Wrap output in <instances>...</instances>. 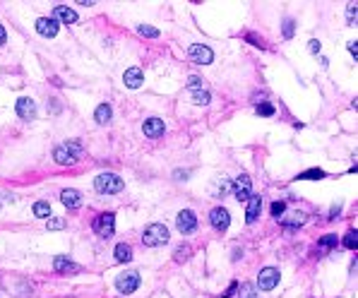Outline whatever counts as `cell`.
Listing matches in <instances>:
<instances>
[{
    "instance_id": "6da1fadb",
    "label": "cell",
    "mask_w": 358,
    "mask_h": 298,
    "mask_svg": "<svg viewBox=\"0 0 358 298\" xmlns=\"http://www.w3.org/2000/svg\"><path fill=\"white\" fill-rule=\"evenodd\" d=\"M80 156H82V145L75 142V140H70V142L60 145V147H55V151H53L55 163H60V166H72V163H77Z\"/></svg>"
},
{
    "instance_id": "4fadbf2b",
    "label": "cell",
    "mask_w": 358,
    "mask_h": 298,
    "mask_svg": "<svg viewBox=\"0 0 358 298\" xmlns=\"http://www.w3.org/2000/svg\"><path fill=\"white\" fill-rule=\"evenodd\" d=\"M260 212H262V197L260 195H250L248 209H245V221H248V224H255L257 217H260Z\"/></svg>"
},
{
    "instance_id": "d6a6232c",
    "label": "cell",
    "mask_w": 358,
    "mask_h": 298,
    "mask_svg": "<svg viewBox=\"0 0 358 298\" xmlns=\"http://www.w3.org/2000/svg\"><path fill=\"white\" fill-rule=\"evenodd\" d=\"M257 294H255V286L252 284H243L240 286V298H255Z\"/></svg>"
},
{
    "instance_id": "f35d334b",
    "label": "cell",
    "mask_w": 358,
    "mask_h": 298,
    "mask_svg": "<svg viewBox=\"0 0 358 298\" xmlns=\"http://www.w3.org/2000/svg\"><path fill=\"white\" fill-rule=\"evenodd\" d=\"M346 48H349V53L351 55H356L358 58V43L356 41H349V43H346Z\"/></svg>"
},
{
    "instance_id": "d4e9b609",
    "label": "cell",
    "mask_w": 358,
    "mask_h": 298,
    "mask_svg": "<svg viewBox=\"0 0 358 298\" xmlns=\"http://www.w3.org/2000/svg\"><path fill=\"white\" fill-rule=\"evenodd\" d=\"M34 214H36L39 219H46L48 214H51V204L43 202V200H41V202H36V204H34Z\"/></svg>"
},
{
    "instance_id": "8fae6325",
    "label": "cell",
    "mask_w": 358,
    "mask_h": 298,
    "mask_svg": "<svg viewBox=\"0 0 358 298\" xmlns=\"http://www.w3.org/2000/svg\"><path fill=\"white\" fill-rule=\"evenodd\" d=\"M17 116L24 118V121H34L36 118V101L29 99V96H22L17 101Z\"/></svg>"
},
{
    "instance_id": "ac0fdd59",
    "label": "cell",
    "mask_w": 358,
    "mask_h": 298,
    "mask_svg": "<svg viewBox=\"0 0 358 298\" xmlns=\"http://www.w3.org/2000/svg\"><path fill=\"white\" fill-rule=\"evenodd\" d=\"M123 82H125V87H130V89H137L139 84L144 82V75H142V70H139V68H130V70H125Z\"/></svg>"
},
{
    "instance_id": "9a60e30c",
    "label": "cell",
    "mask_w": 358,
    "mask_h": 298,
    "mask_svg": "<svg viewBox=\"0 0 358 298\" xmlns=\"http://www.w3.org/2000/svg\"><path fill=\"white\" fill-rule=\"evenodd\" d=\"M142 130H144V135L147 137L156 140V137L164 135V121H161V118H149V121H144Z\"/></svg>"
},
{
    "instance_id": "9c48e42d",
    "label": "cell",
    "mask_w": 358,
    "mask_h": 298,
    "mask_svg": "<svg viewBox=\"0 0 358 298\" xmlns=\"http://www.w3.org/2000/svg\"><path fill=\"white\" fill-rule=\"evenodd\" d=\"M209 221H212V226L217 231H226L229 224H231V214H229L226 207H214L212 214H209Z\"/></svg>"
},
{
    "instance_id": "836d02e7",
    "label": "cell",
    "mask_w": 358,
    "mask_h": 298,
    "mask_svg": "<svg viewBox=\"0 0 358 298\" xmlns=\"http://www.w3.org/2000/svg\"><path fill=\"white\" fill-rule=\"evenodd\" d=\"M257 113L260 116H274V106L272 104H257Z\"/></svg>"
},
{
    "instance_id": "52a82bcc",
    "label": "cell",
    "mask_w": 358,
    "mask_h": 298,
    "mask_svg": "<svg viewBox=\"0 0 358 298\" xmlns=\"http://www.w3.org/2000/svg\"><path fill=\"white\" fill-rule=\"evenodd\" d=\"M188 55H190V60H193V63H197V65H209V63L214 60L212 48H209V46H205V43H195V46H190Z\"/></svg>"
},
{
    "instance_id": "74e56055",
    "label": "cell",
    "mask_w": 358,
    "mask_h": 298,
    "mask_svg": "<svg viewBox=\"0 0 358 298\" xmlns=\"http://www.w3.org/2000/svg\"><path fill=\"white\" fill-rule=\"evenodd\" d=\"M236 291H238V284H236V282H231V286L226 289V294H221V296H224V298H231Z\"/></svg>"
},
{
    "instance_id": "e575fe53",
    "label": "cell",
    "mask_w": 358,
    "mask_h": 298,
    "mask_svg": "<svg viewBox=\"0 0 358 298\" xmlns=\"http://www.w3.org/2000/svg\"><path fill=\"white\" fill-rule=\"evenodd\" d=\"M293 29H296L293 19H284V39H291V36H293Z\"/></svg>"
},
{
    "instance_id": "3957f363",
    "label": "cell",
    "mask_w": 358,
    "mask_h": 298,
    "mask_svg": "<svg viewBox=\"0 0 358 298\" xmlns=\"http://www.w3.org/2000/svg\"><path fill=\"white\" fill-rule=\"evenodd\" d=\"M142 243L147 248H159V245L168 243V229L164 224H149L144 233H142Z\"/></svg>"
},
{
    "instance_id": "4dcf8cb0",
    "label": "cell",
    "mask_w": 358,
    "mask_h": 298,
    "mask_svg": "<svg viewBox=\"0 0 358 298\" xmlns=\"http://www.w3.org/2000/svg\"><path fill=\"white\" fill-rule=\"evenodd\" d=\"M346 17H349V24L354 27V24H356V17H358V5L356 2H351V5L346 7Z\"/></svg>"
},
{
    "instance_id": "ab89813d",
    "label": "cell",
    "mask_w": 358,
    "mask_h": 298,
    "mask_svg": "<svg viewBox=\"0 0 358 298\" xmlns=\"http://www.w3.org/2000/svg\"><path fill=\"white\" fill-rule=\"evenodd\" d=\"M5 41H7V34H5V27L0 24V46H5Z\"/></svg>"
},
{
    "instance_id": "cb8c5ba5",
    "label": "cell",
    "mask_w": 358,
    "mask_h": 298,
    "mask_svg": "<svg viewBox=\"0 0 358 298\" xmlns=\"http://www.w3.org/2000/svg\"><path fill=\"white\" fill-rule=\"evenodd\" d=\"M193 101L195 104H200V106H207V104L212 101V96H209L207 89H197V92H193Z\"/></svg>"
},
{
    "instance_id": "d590c367",
    "label": "cell",
    "mask_w": 358,
    "mask_h": 298,
    "mask_svg": "<svg viewBox=\"0 0 358 298\" xmlns=\"http://www.w3.org/2000/svg\"><path fill=\"white\" fill-rule=\"evenodd\" d=\"M48 229L51 231L65 229V219H48Z\"/></svg>"
},
{
    "instance_id": "4316f807",
    "label": "cell",
    "mask_w": 358,
    "mask_h": 298,
    "mask_svg": "<svg viewBox=\"0 0 358 298\" xmlns=\"http://www.w3.org/2000/svg\"><path fill=\"white\" fill-rule=\"evenodd\" d=\"M188 89H190V92H197V89H205V80H202V77H197V75H193V77L188 80Z\"/></svg>"
},
{
    "instance_id": "7402d4cb",
    "label": "cell",
    "mask_w": 358,
    "mask_h": 298,
    "mask_svg": "<svg viewBox=\"0 0 358 298\" xmlns=\"http://www.w3.org/2000/svg\"><path fill=\"white\" fill-rule=\"evenodd\" d=\"M190 253H193V248H190L188 243H183V245H178V248H176L173 260H176V262H185V260L190 258Z\"/></svg>"
},
{
    "instance_id": "1f68e13d",
    "label": "cell",
    "mask_w": 358,
    "mask_h": 298,
    "mask_svg": "<svg viewBox=\"0 0 358 298\" xmlns=\"http://www.w3.org/2000/svg\"><path fill=\"white\" fill-rule=\"evenodd\" d=\"M284 212H286V202H281V200H276L274 204H272V217H281V214H284Z\"/></svg>"
},
{
    "instance_id": "44dd1931",
    "label": "cell",
    "mask_w": 358,
    "mask_h": 298,
    "mask_svg": "<svg viewBox=\"0 0 358 298\" xmlns=\"http://www.w3.org/2000/svg\"><path fill=\"white\" fill-rule=\"evenodd\" d=\"M111 116H113V111H111L109 104H101V106H97V113H94V118H97V123H101V125H106V123L111 121Z\"/></svg>"
},
{
    "instance_id": "5bb4252c",
    "label": "cell",
    "mask_w": 358,
    "mask_h": 298,
    "mask_svg": "<svg viewBox=\"0 0 358 298\" xmlns=\"http://www.w3.org/2000/svg\"><path fill=\"white\" fill-rule=\"evenodd\" d=\"M36 31H39L41 36L53 39L55 34H58V22H55L53 17H41V19L36 22Z\"/></svg>"
},
{
    "instance_id": "7a4b0ae2",
    "label": "cell",
    "mask_w": 358,
    "mask_h": 298,
    "mask_svg": "<svg viewBox=\"0 0 358 298\" xmlns=\"http://www.w3.org/2000/svg\"><path fill=\"white\" fill-rule=\"evenodd\" d=\"M123 185H125L123 178L118 176V173H99L94 178V188L101 195H116V192L123 190Z\"/></svg>"
},
{
    "instance_id": "8d00e7d4",
    "label": "cell",
    "mask_w": 358,
    "mask_h": 298,
    "mask_svg": "<svg viewBox=\"0 0 358 298\" xmlns=\"http://www.w3.org/2000/svg\"><path fill=\"white\" fill-rule=\"evenodd\" d=\"M320 48H322V46H320V41L317 39L308 41V51H310V53H320Z\"/></svg>"
},
{
    "instance_id": "7c38bea8",
    "label": "cell",
    "mask_w": 358,
    "mask_h": 298,
    "mask_svg": "<svg viewBox=\"0 0 358 298\" xmlns=\"http://www.w3.org/2000/svg\"><path fill=\"white\" fill-rule=\"evenodd\" d=\"M60 202L65 204L68 209H80V207H82V195H80L77 190L65 188L63 192H60Z\"/></svg>"
},
{
    "instance_id": "f1b7e54d",
    "label": "cell",
    "mask_w": 358,
    "mask_h": 298,
    "mask_svg": "<svg viewBox=\"0 0 358 298\" xmlns=\"http://www.w3.org/2000/svg\"><path fill=\"white\" fill-rule=\"evenodd\" d=\"M231 188V183H229V180H224V178H219V180H217V185H214V195H219V197H224V192H226V190Z\"/></svg>"
},
{
    "instance_id": "5b68a950",
    "label": "cell",
    "mask_w": 358,
    "mask_h": 298,
    "mask_svg": "<svg viewBox=\"0 0 358 298\" xmlns=\"http://www.w3.org/2000/svg\"><path fill=\"white\" fill-rule=\"evenodd\" d=\"M231 190H234V197L238 202H245L250 200V195H252V183H250V178L243 173V176H238L231 183Z\"/></svg>"
},
{
    "instance_id": "e0dca14e",
    "label": "cell",
    "mask_w": 358,
    "mask_h": 298,
    "mask_svg": "<svg viewBox=\"0 0 358 298\" xmlns=\"http://www.w3.org/2000/svg\"><path fill=\"white\" fill-rule=\"evenodd\" d=\"M55 272H60V274H77L80 272V265H75L72 260H68L65 255H58L53 262Z\"/></svg>"
},
{
    "instance_id": "2e32d148",
    "label": "cell",
    "mask_w": 358,
    "mask_h": 298,
    "mask_svg": "<svg viewBox=\"0 0 358 298\" xmlns=\"http://www.w3.org/2000/svg\"><path fill=\"white\" fill-rule=\"evenodd\" d=\"M53 19L58 22H65V24H75L77 22V12L72 10V7H65V5H55V10H53Z\"/></svg>"
},
{
    "instance_id": "f546056e",
    "label": "cell",
    "mask_w": 358,
    "mask_h": 298,
    "mask_svg": "<svg viewBox=\"0 0 358 298\" xmlns=\"http://www.w3.org/2000/svg\"><path fill=\"white\" fill-rule=\"evenodd\" d=\"M137 31L142 34V36H149V39H156V36H159V29L147 27V24H139V27H137Z\"/></svg>"
},
{
    "instance_id": "d6986e66",
    "label": "cell",
    "mask_w": 358,
    "mask_h": 298,
    "mask_svg": "<svg viewBox=\"0 0 358 298\" xmlns=\"http://www.w3.org/2000/svg\"><path fill=\"white\" fill-rule=\"evenodd\" d=\"M281 224L286 226V231H293L296 226H303L305 224V214L303 212H291V214H286V217H281Z\"/></svg>"
},
{
    "instance_id": "277c9868",
    "label": "cell",
    "mask_w": 358,
    "mask_h": 298,
    "mask_svg": "<svg viewBox=\"0 0 358 298\" xmlns=\"http://www.w3.org/2000/svg\"><path fill=\"white\" fill-rule=\"evenodd\" d=\"M116 231V214L113 212H104L94 219V233L101 236V238H111Z\"/></svg>"
},
{
    "instance_id": "ba28073f",
    "label": "cell",
    "mask_w": 358,
    "mask_h": 298,
    "mask_svg": "<svg viewBox=\"0 0 358 298\" xmlns=\"http://www.w3.org/2000/svg\"><path fill=\"white\" fill-rule=\"evenodd\" d=\"M276 284H279V270L264 267V270L260 272V277H257V289H260V291H272Z\"/></svg>"
},
{
    "instance_id": "484cf974",
    "label": "cell",
    "mask_w": 358,
    "mask_h": 298,
    "mask_svg": "<svg viewBox=\"0 0 358 298\" xmlns=\"http://www.w3.org/2000/svg\"><path fill=\"white\" fill-rule=\"evenodd\" d=\"M356 245H358V233L356 231H349L344 236V248H349V250H356Z\"/></svg>"
},
{
    "instance_id": "603a6c76",
    "label": "cell",
    "mask_w": 358,
    "mask_h": 298,
    "mask_svg": "<svg viewBox=\"0 0 358 298\" xmlns=\"http://www.w3.org/2000/svg\"><path fill=\"white\" fill-rule=\"evenodd\" d=\"M327 173L322 171V168H310V171H303L301 176H298V180H320V178H325Z\"/></svg>"
},
{
    "instance_id": "8992f818",
    "label": "cell",
    "mask_w": 358,
    "mask_h": 298,
    "mask_svg": "<svg viewBox=\"0 0 358 298\" xmlns=\"http://www.w3.org/2000/svg\"><path fill=\"white\" fill-rule=\"evenodd\" d=\"M137 286H139V272H125V274H120L116 279V289L120 294H132V291H137Z\"/></svg>"
},
{
    "instance_id": "30bf717a",
    "label": "cell",
    "mask_w": 358,
    "mask_h": 298,
    "mask_svg": "<svg viewBox=\"0 0 358 298\" xmlns=\"http://www.w3.org/2000/svg\"><path fill=\"white\" fill-rule=\"evenodd\" d=\"M176 226H178L180 233H193L197 229V217H195L193 209H183L176 219Z\"/></svg>"
},
{
    "instance_id": "ffe728a7",
    "label": "cell",
    "mask_w": 358,
    "mask_h": 298,
    "mask_svg": "<svg viewBox=\"0 0 358 298\" xmlns=\"http://www.w3.org/2000/svg\"><path fill=\"white\" fill-rule=\"evenodd\" d=\"M116 260L118 262H130L132 260V248L127 243H118L116 245Z\"/></svg>"
},
{
    "instance_id": "83f0119b",
    "label": "cell",
    "mask_w": 358,
    "mask_h": 298,
    "mask_svg": "<svg viewBox=\"0 0 358 298\" xmlns=\"http://www.w3.org/2000/svg\"><path fill=\"white\" fill-rule=\"evenodd\" d=\"M317 245H320V248H334V245H337V236H334V233H327V236H322V238L317 241Z\"/></svg>"
}]
</instances>
